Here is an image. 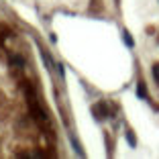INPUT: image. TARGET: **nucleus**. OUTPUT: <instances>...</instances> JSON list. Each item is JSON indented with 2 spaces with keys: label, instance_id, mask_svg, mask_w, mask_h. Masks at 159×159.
<instances>
[{
  "label": "nucleus",
  "instance_id": "nucleus-1",
  "mask_svg": "<svg viewBox=\"0 0 159 159\" xmlns=\"http://www.w3.org/2000/svg\"><path fill=\"white\" fill-rule=\"evenodd\" d=\"M70 143H71V147H74V151H75V155H78V157H86V153H84V149H82V145H80V141L75 139V135L74 133H70Z\"/></svg>",
  "mask_w": 159,
  "mask_h": 159
},
{
  "label": "nucleus",
  "instance_id": "nucleus-2",
  "mask_svg": "<svg viewBox=\"0 0 159 159\" xmlns=\"http://www.w3.org/2000/svg\"><path fill=\"white\" fill-rule=\"evenodd\" d=\"M29 104H31V106H35V100L31 98V96H29ZM31 110H33L35 118H39V120H43V122L47 120V114H45V110H41V108H39V110H37V108H31Z\"/></svg>",
  "mask_w": 159,
  "mask_h": 159
},
{
  "label": "nucleus",
  "instance_id": "nucleus-3",
  "mask_svg": "<svg viewBox=\"0 0 159 159\" xmlns=\"http://www.w3.org/2000/svg\"><path fill=\"white\" fill-rule=\"evenodd\" d=\"M92 112L96 114V118H104V116H106V104H102V102L96 104V106L92 108Z\"/></svg>",
  "mask_w": 159,
  "mask_h": 159
},
{
  "label": "nucleus",
  "instance_id": "nucleus-4",
  "mask_svg": "<svg viewBox=\"0 0 159 159\" xmlns=\"http://www.w3.org/2000/svg\"><path fill=\"white\" fill-rule=\"evenodd\" d=\"M41 57H43V61H45L47 70H49V71H53V61H51V57H49V53H47V51H43V49H41Z\"/></svg>",
  "mask_w": 159,
  "mask_h": 159
},
{
  "label": "nucleus",
  "instance_id": "nucleus-5",
  "mask_svg": "<svg viewBox=\"0 0 159 159\" xmlns=\"http://www.w3.org/2000/svg\"><path fill=\"white\" fill-rule=\"evenodd\" d=\"M122 41H125L126 47H135V41H133V37H131L129 31H122Z\"/></svg>",
  "mask_w": 159,
  "mask_h": 159
},
{
  "label": "nucleus",
  "instance_id": "nucleus-6",
  "mask_svg": "<svg viewBox=\"0 0 159 159\" xmlns=\"http://www.w3.org/2000/svg\"><path fill=\"white\" fill-rule=\"evenodd\" d=\"M125 137H126V141H129V145H131V147H137V139H135V135H133V131H126Z\"/></svg>",
  "mask_w": 159,
  "mask_h": 159
},
{
  "label": "nucleus",
  "instance_id": "nucleus-7",
  "mask_svg": "<svg viewBox=\"0 0 159 159\" xmlns=\"http://www.w3.org/2000/svg\"><path fill=\"white\" fill-rule=\"evenodd\" d=\"M137 94H139V98H147V92H145V86L139 84V88H137Z\"/></svg>",
  "mask_w": 159,
  "mask_h": 159
},
{
  "label": "nucleus",
  "instance_id": "nucleus-8",
  "mask_svg": "<svg viewBox=\"0 0 159 159\" xmlns=\"http://www.w3.org/2000/svg\"><path fill=\"white\" fill-rule=\"evenodd\" d=\"M153 78H155V82L159 84V63H155V66H153Z\"/></svg>",
  "mask_w": 159,
  "mask_h": 159
},
{
  "label": "nucleus",
  "instance_id": "nucleus-9",
  "mask_svg": "<svg viewBox=\"0 0 159 159\" xmlns=\"http://www.w3.org/2000/svg\"><path fill=\"white\" fill-rule=\"evenodd\" d=\"M57 74H59V78H61V80H63L66 71H63V66H61V63H57Z\"/></svg>",
  "mask_w": 159,
  "mask_h": 159
},
{
  "label": "nucleus",
  "instance_id": "nucleus-10",
  "mask_svg": "<svg viewBox=\"0 0 159 159\" xmlns=\"http://www.w3.org/2000/svg\"><path fill=\"white\" fill-rule=\"evenodd\" d=\"M12 63L14 66H23V59L20 57H12Z\"/></svg>",
  "mask_w": 159,
  "mask_h": 159
}]
</instances>
